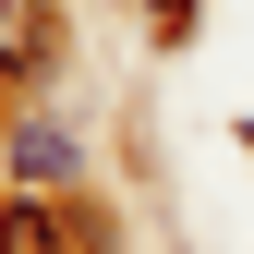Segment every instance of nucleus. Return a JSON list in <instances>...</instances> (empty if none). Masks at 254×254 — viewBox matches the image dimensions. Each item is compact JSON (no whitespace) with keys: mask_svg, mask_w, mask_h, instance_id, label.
<instances>
[{"mask_svg":"<svg viewBox=\"0 0 254 254\" xmlns=\"http://www.w3.org/2000/svg\"><path fill=\"white\" fill-rule=\"evenodd\" d=\"M61 61V24H49V0H0V85H37Z\"/></svg>","mask_w":254,"mask_h":254,"instance_id":"1","label":"nucleus"},{"mask_svg":"<svg viewBox=\"0 0 254 254\" xmlns=\"http://www.w3.org/2000/svg\"><path fill=\"white\" fill-rule=\"evenodd\" d=\"M0 254H73V218L49 194H0Z\"/></svg>","mask_w":254,"mask_h":254,"instance_id":"2","label":"nucleus"},{"mask_svg":"<svg viewBox=\"0 0 254 254\" xmlns=\"http://www.w3.org/2000/svg\"><path fill=\"white\" fill-rule=\"evenodd\" d=\"M12 170L24 182H73V145H61L49 121H24V133H12Z\"/></svg>","mask_w":254,"mask_h":254,"instance_id":"3","label":"nucleus"},{"mask_svg":"<svg viewBox=\"0 0 254 254\" xmlns=\"http://www.w3.org/2000/svg\"><path fill=\"white\" fill-rule=\"evenodd\" d=\"M145 12H157V24H182V0H145Z\"/></svg>","mask_w":254,"mask_h":254,"instance_id":"4","label":"nucleus"}]
</instances>
